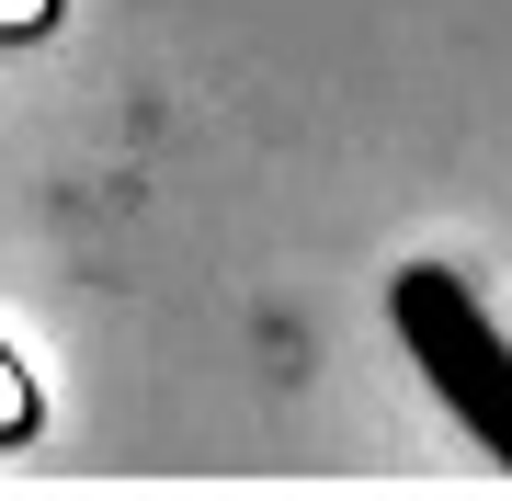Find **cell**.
Listing matches in <instances>:
<instances>
[{
    "mask_svg": "<svg viewBox=\"0 0 512 501\" xmlns=\"http://www.w3.org/2000/svg\"><path fill=\"white\" fill-rule=\"evenodd\" d=\"M387 331H399V353L433 376V399L456 410V433H478L490 467H512V342H501V319L478 308L444 262H410V274L387 285Z\"/></svg>",
    "mask_w": 512,
    "mask_h": 501,
    "instance_id": "1",
    "label": "cell"
}]
</instances>
